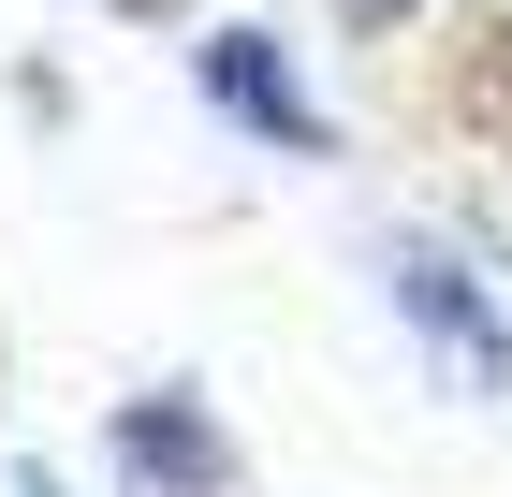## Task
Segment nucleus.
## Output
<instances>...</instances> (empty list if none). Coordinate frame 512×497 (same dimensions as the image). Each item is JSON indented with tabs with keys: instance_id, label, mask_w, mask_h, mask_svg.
Returning <instances> with one entry per match:
<instances>
[{
	"instance_id": "4",
	"label": "nucleus",
	"mask_w": 512,
	"mask_h": 497,
	"mask_svg": "<svg viewBox=\"0 0 512 497\" xmlns=\"http://www.w3.org/2000/svg\"><path fill=\"white\" fill-rule=\"evenodd\" d=\"M30 497H44V483H30Z\"/></svg>"
},
{
	"instance_id": "1",
	"label": "nucleus",
	"mask_w": 512,
	"mask_h": 497,
	"mask_svg": "<svg viewBox=\"0 0 512 497\" xmlns=\"http://www.w3.org/2000/svg\"><path fill=\"white\" fill-rule=\"evenodd\" d=\"M395 293H410V322H425V351H439V366H469V381H512V337H498V307H483L469 278L439 264V249H410V264H395Z\"/></svg>"
},
{
	"instance_id": "2",
	"label": "nucleus",
	"mask_w": 512,
	"mask_h": 497,
	"mask_svg": "<svg viewBox=\"0 0 512 497\" xmlns=\"http://www.w3.org/2000/svg\"><path fill=\"white\" fill-rule=\"evenodd\" d=\"M205 88H235V117H249V132H278V147H322V117L293 103V74H278L264 30H220V44H205Z\"/></svg>"
},
{
	"instance_id": "3",
	"label": "nucleus",
	"mask_w": 512,
	"mask_h": 497,
	"mask_svg": "<svg viewBox=\"0 0 512 497\" xmlns=\"http://www.w3.org/2000/svg\"><path fill=\"white\" fill-rule=\"evenodd\" d=\"M118 439L147 454V483H161V497H205V483H220V454H205V424L176 410V395H147V410H132Z\"/></svg>"
}]
</instances>
